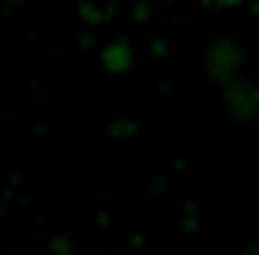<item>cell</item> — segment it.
<instances>
[{"label":"cell","mask_w":259,"mask_h":255,"mask_svg":"<svg viewBox=\"0 0 259 255\" xmlns=\"http://www.w3.org/2000/svg\"><path fill=\"white\" fill-rule=\"evenodd\" d=\"M244 255H259V240H252V244H248V248H244Z\"/></svg>","instance_id":"11"},{"label":"cell","mask_w":259,"mask_h":255,"mask_svg":"<svg viewBox=\"0 0 259 255\" xmlns=\"http://www.w3.org/2000/svg\"><path fill=\"white\" fill-rule=\"evenodd\" d=\"M98 64H102L105 75H128L132 68H136V45H132L128 38L102 41V49H98Z\"/></svg>","instance_id":"3"},{"label":"cell","mask_w":259,"mask_h":255,"mask_svg":"<svg viewBox=\"0 0 259 255\" xmlns=\"http://www.w3.org/2000/svg\"><path fill=\"white\" fill-rule=\"evenodd\" d=\"M75 45H79V49H87V53H91V49H94V53L102 49V45H98V34H94V30H79Z\"/></svg>","instance_id":"8"},{"label":"cell","mask_w":259,"mask_h":255,"mask_svg":"<svg viewBox=\"0 0 259 255\" xmlns=\"http://www.w3.org/2000/svg\"><path fill=\"white\" fill-rule=\"evenodd\" d=\"M46 251L49 255H75V240H71L68 233H57V236H49Z\"/></svg>","instance_id":"6"},{"label":"cell","mask_w":259,"mask_h":255,"mask_svg":"<svg viewBox=\"0 0 259 255\" xmlns=\"http://www.w3.org/2000/svg\"><path fill=\"white\" fill-rule=\"evenodd\" d=\"M128 19L136 23V26H147L150 19H154V4H150V0H139V4H132V8H128Z\"/></svg>","instance_id":"7"},{"label":"cell","mask_w":259,"mask_h":255,"mask_svg":"<svg viewBox=\"0 0 259 255\" xmlns=\"http://www.w3.org/2000/svg\"><path fill=\"white\" fill-rule=\"evenodd\" d=\"M105 135L109 139H136L139 135V120H132V117H117V120H109V124H105Z\"/></svg>","instance_id":"5"},{"label":"cell","mask_w":259,"mask_h":255,"mask_svg":"<svg viewBox=\"0 0 259 255\" xmlns=\"http://www.w3.org/2000/svg\"><path fill=\"white\" fill-rule=\"evenodd\" d=\"M165 53H169V41H165V38H154V41H150V57H165Z\"/></svg>","instance_id":"9"},{"label":"cell","mask_w":259,"mask_h":255,"mask_svg":"<svg viewBox=\"0 0 259 255\" xmlns=\"http://www.w3.org/2000/svg\"><path fill=\"white\" fill-rule=\"evenodd\" d=\"M203 68H207L210 83H218L222 90L233 86L237 79H244V45L229 34H218V38L207 41V53H203Z\"/></svg>","instance_id":"1"},{"label":"cell","mask_w":259,"mask_h":255,"mask_svg":"<svg viewBox=\"0 0 259 255\" xmlns=\"http://www.w3.org/2000/svg\"><path fill=\"white\" fill-rule=\"evenodd\" d=\"M244 8H248V15H252V19H259V0H248Z\"/></svg>","instance_id":"10"},{"label":"cell","mask_w":259,"mask_h":255,"mask_svg":"<svg viewBox=\"0 0 259 255\" xmlns=\"http://www.w3.org/2000/svg\"><path fill=\"white\" fill-rule=\"evenodd\" d=\"M222 109L237 124H255L259 120V83L255 79H237L233 86L222 90Z\"/></svg>","instance_id":"2"},{"label":"cell","mask_w":259,"mask_h":255,"mask_svg":"<svg viewBox=\"0 0 259 255\" xmlns=\"http://www.w3.org/2000/svg\"><path fill=\"white\" fill-rule=\"evenodd\" d=\"M120 15V4H94V0H75V19L83 23V30H94V26L109 23Z\"/></svg>","instance_id":"4"}]
</instances>
